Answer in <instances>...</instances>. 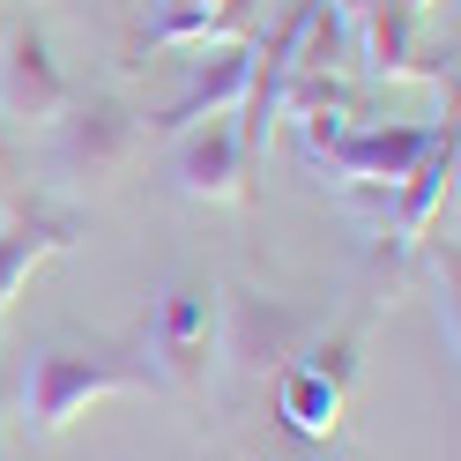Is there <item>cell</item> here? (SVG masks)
Returning a JSON list of instances; mask_svg holds the SVG:
<instances>
[{
	"label": "cell",
	"instance_id": "obj_6",
	"mask_svg": "<svg viewBox=\"0 0 461 461\" xmlns=\"http://www.w3.org/2000/svg\"><path fill=\"white\" fill-rule=\"evenodd\" d=\"M75 104V82L60 68L52 38L31 15L0 31V127H52Z\"/></svg>",
	"mask_w": 461,
	"mask_h": 461
},
{
	"label": "cell",
	"instance_id": "obj_2",
	"mask_svg": "<svg viewBox=\"0 0 461 461\" xmlns=\"http://www.w3.org/2000/svg\"><path fill=\"white\" fill-rule=\"evenodd\" d=\"M134 149H141V112L127 97H112V90L75 97L52 120V171H60V186H82V194L112 186L134 164Z\"/></svg>",
	"mask_w": 461,
	"mask_h": 461
},
{
	"label": "cell",
	"instance_id": "obj_8",
	"mask_svg": "<svg viewBox=\"0 0 461 461\" xmlns=\"http://www.w3.org/2000/svg\"><path fill=\"white\" fill-rule=\"evenodd\" d=\"M447 134H454V120H424V127H335L321 149H328V164L350 186H402Z\"/></svg>",
	"mask_w": 461,
	"mask_h": 461
},
{
	"label": "cell",
	"instance_id": "obj_14",
	"mask_svg": "<svg viewBox=\"0 0 461 461\" xmlns=\"http://www.w3.org/2000/svg\"><path fill=\"white\" fill-rule=\"evenodd\" d=\"M342 8H372V0H342Z\"/></svg>",
	"mask_w": 461,
	"mask_h": 461
},
{
	"label": "cell",
	"instance_id": "obj_15",
	"mask_svg": "<svg viewBox=\"0 0 461 461\" xmlns=\"http://www.w3.org/2000/svg\"><path fill=\"white\" fill-rule=\"evenodd\" d=\"M0 31H8V8H0Z\"/></svg>",
	"mask_w": 461,
	"mask_h": 461
},
{
	"label": "cell",
	"instance_id": "obj_12",
	"mask_svg": "<svg viewBox=\"0 0 461 461\" xmlns=\"http://www.w3.org/2000/svg\"><path fill=\"white\" fill-rule=\"evenodd\" d=\"M8 417H15V380L0 372V431H8Z\"/></svg>",
	"mask_w": 461,
	"mask_h": 461
},
{
	"label": "cell",
	"instance_id": "obj_10",
	"mask_svg": "<svg viewBox=\"0 0 461 461\" xmlns=\"http://www.w3.org/2000/svg\"><path fill=\"white\" fill-rule=\"evenodd\" d=\"M75 216L60 209H15L8 223H0V312H8L23 298V283H31L45 261H60V253L75 246Z\"/></svg>",
	"mask_w": 461,
	"mask_h": 461
},
{
	"label": "cell",
	"instance_id": "obj_4",
	"mask_svg": "<svg viewBox=\"0 0 461 461\" xmlns=\"http://www.w3.org/2000/svg\"><path fill=\"white\" fill-rule=\"evenodd\" d=\"M305 312L298 305H283L268 291H216V357L230 380H276L283 365H291L305 350Z\"/></svg>",
	"mask_w": 461,
	"mask_h": 461
},
{
	"label": "cell",
	"instance_id": "obj_11",
	"mask_svg": "<svg viewBox=\"0 0 461 461\" xmlns=\"http://www.w3.org/2000/svg\"><path fill=\"white\" fill-rule=\"evenodd\" d=\"M410 52H417V15L402 8V0H372L365 8V68L402 82V75H417Z\"/></svg>",
	"mask_w": 461,
	"mask_h": 461
},
{
	"label": "cell",
	"instance_id": "obj_1",
	"mask_svg": "<svg viewBox=\"0 0 461 461\" xmlns=\"http://www.w3.org/2000/svg\"><path fill=\"white\" fill-rule=\"evenodd\" d=\"M157 372L127 357V350H75V342H38L15 372V424L31 439H60V431L90 410V402H112V394H149Z\"/></svg>",
	"mask_w": 461,
	"mask_h": 461
},
{
	"label": "cell",
	"instance_id": "obj_13",
	"mask_svg": "<svg viewBox=\"0 0 461 461\" xmlns=\"http://www.w3.org/2000/svg\"><path fill=\"white\" fill-rule=\"evenodd\" d=\"M0 164H8V127H0Z\"/></svg>",
	"mask_w": 461,
	"mask_h": 461
},
{
	"label": "cell",
	"instance_id": "obj_5",
	"mask_svg": "<svg viewBox=\"0 0 461 461\" xmlns=\"http://www.w3.org/2000/svg\"><path fill=\"white\" fill-rule=\"evenodd\" d=\"M350 380H357V342L350 335L321 342V350H298L268 380L276 387V424L291 431V439H305V447L335 439V431H342V402H350Z\"/></svg>",
	"mask_w": 461,
	"mask_h": 461
},
{
	"label": "cell",
	"instance_id": "obj_7",
	"mask_svg": "<svg viewBox=\"0 0 461 461\" xmlns=\"http://www.w3.org/2000/svg\"><path fill=\"white\" fill-rule=\"evenodd\" d=\"M171 186L186 201H253V157L239 141V112L171 134Z\"/></svg>",
	"mask_w": 461,
	"mask_h": 461
},
{
	"label": "cell",
	"instance_id": "obj_9",
	"mask_svg": "<svg viewBox=\"0 0 461 461\" xmlns=\"http://www.w3.org/2000/svg\"><path fill=\"white\" fill-rule=\"evenodd\" d=\"M253 60H261V45H253V38H223V45H216V60H201L186 90L171 97L157 120H141V134H186V127H201V120H223V112H239L246 90H253Z\"/></svg>",
	"mask_w": 461,
	"mask_h": 461
},
{
	"label": "cell",
	"instance_id": "obj_3",
	"mask_svg": "<svg viewBox=\"0 0 461 461\" xmlns=\"http://www.w3.org/2000/svg\"><path fill=\"white\" fill-rule=\"evenodd\" d=\"M141 365L157 372V387L201 394L209 387V350H216V291L209 283H164L149 298V321H141Z\"/></svg>",
	"mask_w": 461,
	"mask_h": 461
}]
</instances>
